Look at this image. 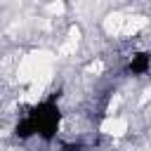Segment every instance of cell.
I'll use <instances>...</instances> for the list:
<instances>
[{
	"instance_id": "obj_1",
	"label": "cell",
	"mask_w": 151,
	"mask_h": 151,
	"mask_svg": "<svg viewBox=\"0 0 151 151\" xmlns=\"http://www.w3.org/2000/svg\"><path fill=\"white\" fill-rule=\"evenodd\" d=\"M59 94L61 92H52L45 101H40L38 106H33L14 127V134L19 139H28L33 134H38L45 142H52L57 137L59 123H61V111H59Z\"/></svg>"
},
{
	"instance_id": "obj_2",
	"label": "cell",
	"mask_w": 151,
	"mask_h": 151,
	"mask_svg": "<svg viewBox=\"0 0 151 151\" xmlns=\"http://www.w3.org/2000/svg\"><path fill=\"white\" fill-rule=\"evenodd\" d=\"M149 68H151V52H137L127 64V73L132 76H144Z\"/></svg>"
},
{
	"instance_id": "obj_3",
	"label": "cell",
	"mask_w": 151,
	"mask_h": 151,
	"mask_svg": "<svg viewBox=\"0 0 151 151\" xmlns=\"http://www.w3.org/2000/svg\"><path fill=\"white\" fill-rule=\"evenodd\" d=\"M61 151H83V144H73V142H64Z\"/></svg>"
}]
</instances>
